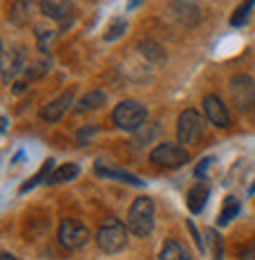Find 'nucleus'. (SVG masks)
Returning a JSON list of instances; mask_svg holds the SVG:
<instances>
[{"mask_svg": "<svg viewBox=\"0 0 255 260\" xmlns=\"http://www.w3.org/2000/svg\"><path fill=\"white\" fill-rule=\"evenodd\" d=\"M128 230L135 237H149L154 230V199L139 197L128 211Z\"/></svg>", "mask_w": 255, "mask_h": 260, "instance_id": "1", "label": "nucleus"}, {"mask_svg": "<svg viewBox=\"0 0 255 260\" xmlns=\"http://www.w3.org/2000/svg\"><path fill=\"white\" fill-rule=\"evenodd\" d=\"M128 244V232H125V225L121 220H109L106 225L99 227V232H97V246L99 251L104 253H121Z\"/></svg>", "mask_w": 255, "mask_h": 260, "instance_id": "2", "label": "nucleus"}, {"mask_svg": "<svg viewBox=\"0 0 255 260\" xmlns=\"http://www.w3.org/2000/svg\"><path fill=\"white\" fill-rule=\"evenodd\" d=\"M111 118H114L116 128L121 130H137L147 121V109L139 102H135V100H123L114 109Z\"/></svg>", "mask_w": 255, "mask_h": 260, "instance_id": "3", "label": "nucleus"}, {"mask_svg": "<svg viewBox=\"0 0 255 260\" xmlns=\"http://www.w3.org/2000/svg\"><path fill=\"white\" fill-rule=\"evenodd\" d=\"M149 161L156 166H163V168H179V166L189 164V154H187L179 144L163 142V144H159V147L152 149Z\"/></svg>", "mask_w": 255, "mask_h": 260, "instance_id": "4", "label": "nucleus"}, {"mask_svg": "<svg viewBox=\"0 0 255 260\" xmlns=\"http://www.w3.org/2000/svg\"><path fill=\"white\" fill-rule=\"evenodd\" d=\"M203 135V118L196 109H187L177 118V140L182 144H196Z\"/></svg>", "mask_w": 255, "mask_h": 260, "instance_id": "5", "label": "nucleus"}, {"mask_svg": "<svg viewBox=\"0 0 255 260\" xmlns=\"http://www.w3.org/2000/svg\"><path fill=\"white\" fill-rule=\"evenodd\" d=\"M229 92H232V100L241 111H248L250 107H255V83L250 81V76L246 74L232 76Z\"/></svg>", "mask_w": 255, "mask_h": 260, "instance_id": "6", "label": "nucleus"}, {"mask_svg": "<svg viewBox=\"0 0 255 260\" xmlns=\"http://www.w3.org/2000/svg\"><path fill=\"white\" fill-rule=\"evenodd\" d=\"M90 239V230L76 218H66L62 220V225H59V244L64 248H81L85 241Z\"/></svg>", "mask_w": 255, "mask_h": 260, "instance_id": "7", "label": "nucleus"}, {"mask_svg": "<svg viewBox=\"0 0 255 260\" xmlns=\"http://www.w3.org/2000/svg\"><path fill=\"white\" fill-rule=\"evenodd\" d=\"M203 111H206V118L217 128H227L229 125V109L225 107L217 95H206L203 97Z\"/></svg>", "mask_w": 255, "mask_h": 260, "instance_id": "8", "label": "nucleus"}, {"mask_svg": "<svg viewBox=\"0 0 255 260\" xmlns=\"http://www.w3.org/2000/svg\"><path fill=\"white\" fill-rule=\"evenodd\" d=\"M74 104V92H62V95L57 97V100H52V102H48L45 107L41 109V118L43 121H48V123H57L59 118L69 111V107Z\"/></svg>", "mask_w": 255, "mask_h": 260, "instance_id": "9", "label": "nucleus"}, {"mask_svg": "<svg viewBox=\"0 0 255 260\" xmlns=\"http://www.w3.org/2000/svg\"><path fill=\"white\" fill-rule=\"evenodd\" d=\"M24 48H14L12 52L10 50H3V83H10L17 74L24 71Z\"/></svg>", "mask_w": 255, "mask_h": 260, "instance_id": "10", "label": "nucleus"}, {"mask_svg": "<svg viewBox=\"0 0 255 260\" xmlns=\"http://www.w3.org/2000/svg\"><path fill=\"white\" fill-rule=\"evenodd\" d=\"M170 12L175 14V19L187 24V26H194V24H199V19H201V10L194 0H172Z\"/></svg>", "mask_w": 255, "mask_h": 260, "instance_id": "11", "label": "nucleus"}, {"mask_svg": "<svg viewBox=\"0 0 255 260\" xmlns=\"http://www.w3.org/2000/svg\"><path fill=\"white\" fill-rule=\"evenodd\" d=\"M41 12L55 21H64L74 12V3L71 0H41Z\"/></svg>", "mask_w": 255, "mask_h": 260, "instance_id": "12", "label": "nucleus"}, {"mask_svg": "<svg viewBox=\"0 0 255 260\" xmlns=\"http://www.w3.org/2000/svg\"><path fill=\"white\" fill-rule=\"evenodd\" d=\"M95 171H97V175H102V178H106V180H123V182H128V185L142 187V180L135 178L132 173L118 171V168H114V166H104V161H97V164H95Z\"/></svg>", "mask_w": 255, "mask_h": 260, "instance_id": "13", "label": "nucleus"}, {"mask_svg": "<svg viewBox=\"0 0 255 260\" xmlns=\"http://www.w3.org/2000/svg\"><path fill=\"white\" fill-rule=\"evenodd\" d=\"M208 197H210V189H208V185L201 180L199 185H194L192 189H189V194H187V206H189V211H192L194 215L201 213L203 208H206Z\"/></svg>", "mask_w": 255, "mask_h": 260, "instance_id": "14", "label": "nucleus"}, {"mask_svg": "<svg viewBox=\"0 0 255 260\" xmlns=\"http://www.w3.org/2000/svg\"><path fill=\"white\" fill-rule=\"evenodd\" d=\"M189 248L177 239H166L163 246H161V253H159V260H189Z\"/></svg>", "mask_w": 255, "mask_h": 260, "instance_id": "15", "label": "nucleus"}, {"mask_svg": "<svg viewBox=\"0 0 255 260\" xmlns=\"http://www.w3.org/2000/svg\"><path fill=\"white\" fill-rule=\"evenodd\" d=\"M31 17H33V0H14L10 10V21L17 26H26Z\"/></svg>", "mask_w": 255, "mask_h": 260, "instance_id": "16", "label": "nucleus"}, {"mask_svg": "<svg viewBox=\"0 0 255 260\" xmlns=\"http://www.w3.org/2000/svg\"><path fill=\"white\" fill-rule=\"evenodd\" d=\"M106 104V92L102 90H90L88 95H83L76 102V114H85V111H95Z\"/></svg>", "mask_w": 255, "mask_h": 260, "instance_id": "17", "label": "nucleus"}, {"mask_svg": "<svg viewBox=\"0 0 255 260\" xmlns=\"http://www.w3.org/2000/svg\"><path fill=\"white\" fill-rule=\"evenodd\" d=\"M78 173H81L78 164H62L59 168H55V171H52V175H50V180H48V185H64V182H71V180L78 178Z\"/></svg>", "mask_w": 255, "mask_h": 260, "instance_id": "18", "label": "nucleus"}, {"mask_svg": "<svg viewBox=\"0 0 255 260\" xmlns=\"http://www.w3.org/2000/svg\"><path fill=\"white\" fill-rule=\"evenodd\" d=\"M137 50L142 52V55L147 57V59H152L154 64H161V62H166V52H163V48H161L156 41H139Z\"/></svg>", "mask_w": 255, "mask_h": 260, "instance_id": "19", "label": "nucleus"}, {"mask_svg": "<svg viewBox=\"0 0 255 260\" xmlns=\"http://www.w3.org/2000/svg\"><path fill=\"white\" fill-rule=\"evenodd\" d=\"M52 171H55V161H52V158H48V161L43 164V168H41V171L35 173V175H33V178H31V180H28L26 185H21V189H19V192H21V194H26L28 189H33L35 185H41V182H48V180H50V175H52Z\"/></svg>", "mask_w": 255, "mask_h": 260, "instance_id": "20", "label": "nucleus"}, {"mask_svg": "<svg viewBox=\"0 0 255 260\" xmlns=\"http://www.w3.org/2000/svg\"><path fill=\"white\" fill-rule=\"evenodd\" d=\"M239 211H241V204H239V199L234 197H227V201H225V208L220 211V218H217V225H229L232 220L239 215Z\"/></svg>", "mask_w": 255, "mask_h": 260, "instance_id": "21", "label": "nucleus"}, {"mask_svg": "<svg viewBox=\"0 0 255 260\" xmlns=\"http://www.w3.org/2000/svg\"><path fill=\"white\" fill-rule=\"evenodd\" d=\"M253 7H255V0H243L241 5L234 10V14H232V26H243L246 21H248L250 12H253Z\"/></svg>", "mask_w": 255, "mask_h": 260, "instance_id": "22", "label": "nucleus"}, {"mask_svg": "<svg viewBox=\"0 0 255 260\" xmlns=\"http://www.w3.org/2000/svg\"><path fill=\"white\" fill-rule=\"evenodd\" d=\"M125 28H128V21L125 19H114L109 24V28H106V34H104V41L111 43V41H116V38H121L125 34Z\"/></svg>", "mask_w": 255, "mask_h": 260, "instance_id": "23", "label": "nucleus"}, {"mask_svg": "<svg viewBox=\"0 0 255 260\" xmlns=\"http://www.w3.org/2000/svg\"><path fill=\"white\" fill-rule=\"evenodd\" d=\"M95 125H90V128H88V125H85V128H81V130H78V135H76V142L78 144H85V140H90V137H92V135H95Z\"/></svg>", "mask_w": 255, "mask_h": 260, "instance_id": "24", "label": "nucleus"}, {"mask_svg": "<svg viewBox=\"0 0 255 260\" xmlns=\"http://www.w3.org/2000/svg\"><path fill=\"white\" fill-rule=\"evenodd\" d=\"M210 164H213V158L208 156V158H203V161H201L199 166H196V178H206V173H208V168H210Z\"/></svg>", "mask_w": 255, "mask_h": 260, "instance_id": "25", "label": "nucleus"}, {"mask_svg": "<svg viewBox=\"0 0 255 260\" xmlns=\"http://www.w3.org/2000/svg\"><path fill=\"white\" fill-rule=\"evenodd\" d=\"M241 258L243 260H255V239H250L248 244H246V248L241 251Z\"/></svg>", "mask_w": 255, "mask_h": 260, "instance_id": "26", "label": "nucleus"}, {"mask_svg": "<svg viewBox=\"0 0 255 260\" xmlns=\"http://www.w3.org/2000/svg\"><path fill=\"white\" fill-rule=\"evenodd\" d=\"M0 260H17V258H14L12 253H7V251H5V253H3V258H0Z\"/></svg>", "mask_w": 255, "mask_h": 260, "instance_id": "27", "label": "nucleus"}, {"mask_svg": "<svg viewBox=\"0 0 255 260\" xmlns=\"http://www.w3.org/2000/svg\"><path fill=\"white\" fill-rule=\"evenodd\" d=\"M139 3H142V0H130V7H137Z\"/></svg>", "mask_w": 255, "mask_h": 260, "instance_id": "28", "label": "nucleus"}, {"mask_svg": "<svg viewBox=\"0 0 255 260\" xmlns=\"http://www.w3.org/2000/svg\"><path fill=\"white\" fill-rule=\"evenodd\" d=\"M250 192H253V194H255V185H253V187H250Z\"/></svg>", "mask_w": 255, "mask_h": 260, "instance_id": "29", "label": "nucleus"}]
</instances>
